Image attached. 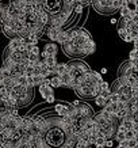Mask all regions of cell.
Listing matches in <instances>:
<instances>
[{"mask_svg": "<svg viewBox=\"0 0 138 148\" xmlns=\"http://www.w3.org/2000/svg\"><path fill=\"white\" fill-rule=\"evenodd\" d=\"M67 64H68V72L72 75L73 79L80 77L84 72H87L88 69H91V68H89L88 65L83 61V60H73V61L67 63Z\"/></svg>", "mask_w": 138, "mask_h": 148, "instance_id": "6da1fadb", "label": "cell"}, {"mask_svg": "<svg viewBox=\"0 0 138 148\" xmlns=\"http://www.w3.org/2000/svg\"><path fill=\"white\" fill-rule=\"evenodd\" d=\"M34 98V88L33 87H24L22 90V92L19 94V97L16 98V102H18V108H22V106H26L33 101Z\"/></svg>", "mask_w": 138, "mask_h": 148, "instance_id": "7a4b0ae2", "label": "cell"}, {"mask_svg": "<svg viewBox=\"0 0 138 148\" xmlns=\"http://www.w3.org/2000/svg\"><path fill=\"white\" fill-rule=\"evenodd\" d=\"M63 45V50L65 52V54L67 56H69V57H80V54H79V49H80V46L76 45L73 41H65L64 44H61Z\"/></svg>", "mask_w": 138, "mask_h": 148, "instance_id": "3957f363", "label": "cell"}, {"mask_svg": "<svg viewBox=\"0 0 138 148\" xmlns=\"http://www.w3.org/2000/svg\"><path fill=\"white\" fill-rule=\"evenodd\" d=\"M39 92L41 97L46 101L48 103H54L56 102V98H54V90L52 86H46V84H39Z\"/></svg>", "mask_w": 138, "mask_h": 148, "instance_id": "277c9868", "label": "cell"}, {"mask_svg": "<svg viewBox=\"0 0 138 148\" xmlns=\"http://www.w3.org/2000/svg\"><path fill=\"white\" fill-rule=\"evenodd\" d=\"M77 110H79V113H80L81 117H94V112H92V108L89 106L88 103L85 102H80L77 106Z\"/></svg>", "mask_w": 138, "mask_h": 148, "instance_id": "5b68a950", "label": "cell"}, {"mask_svg": "<svg viewBox=\"0 0 138 148\" xmlns=\"http://www.w3.org/2000/svg\"><path fill=\"white\" fill-rule=\"evenodd\" d=\"M63 32V27H53V26H48L46 29V36L49 40H52V42H56L57 36Z\"/></svg>", "mask_w": 138, "mask_h": 148, "instance_id": "8992f818", "label": "cell"}, {"mask_svg": "<svg viewBox=\"0 0 138 148\" xmlns=\"http://www.w3.org/2000/svg\"><path fill=\"white\" fill-rule=\"evenodd\" d=\"M50 69H52V73H53V75L61 76L63 73H65V72L68 71V64L67 63H57L53 68H50Z\"/></svg>", "mask_w": 138, "mask_h": 148, "instance_id": "52a82bcc", "label": "cell"}, {"mask_svg": "<svg viewBox=\"0 0 138 148\" xmlns=\"http://www.w3.org/2000/svg\"><path fill=\"white\" fill-rule=\"evenodd\" d=\"M1 30L4 33V36L7 38H15V37H18V33L15 32V29L12 26H10V25H1Z\"/></svg>", "mask_w": 138, "mask_h": 148, "instance_id": "ba28073f", "label": "cell"}, {"mask_svg": "<svg viewBox=\"0 0 138 148\" xmlns=\"http://www.w3.org/2000/svg\"><path fill=\"white\" fill-rule=\"evenodd\" d=\"M44 50L48 54L57 56V53H58V46H57V44H54V42H49V44H46V45H45Z\"/></svg>", "mask_w": 138, "mask_h": 148, "instance_id": "9c48e42d", "label": "cell"}, {"mask_svg": "<svg viewBox=\"0 0 138 148\" xmlns=\"http://www.w3.org/2000/svg\"><path fill=\"white\" fill-rule=\"evenodd\" d=\"M60 77H61V83H63V86H65V87H69V88H71L72 80H73V77H72L71 73L67 71L65 73H63Z\"/></svg>", "mask_w": 138, "mask_h": 148, "instance_id": "30bf717a", "label": "cell"}, {"mask_svg": "<svg viewBox=\"0 0 138 148\" xmlns=\"http://www.w3.org/2000/svg\"><path fill=\"white\" fill-rule=\"evenodd\" d=\"M20 44H22V38H20V37H15V38H11V40H10L7 48L15 50V49H18V46L20 45Z\"/></svg>", "mask_w": 138, "mask_h": 148, "instance_id": "8fae6325", "label": "cell"}, {"mask_svg": "<svg viewBox=\"0 0 138 148\" xmlns=\"http://www.w3.org/2000/svg\"><path fill=\"white\" fill-rule=\"evenodd\" d=\"M42 61H44V63L46 64L49 68H53L54 65L57 64V57H56V56H53V54H49V56H46Z\"/></svg>", "mask_w": 138, "mask_h": 148, "instance_id": "7c38bea8", "label": "cell"}, {"mask_svg": "<svg viewBox=\"0 0 138 148\" xmlns=\"http://www.w3.org/2000/svg\"><path fill=\"white\" fill-rule=\"evenodd\" d=\"M50 86L53 88H58V87H63V83H61V77L58 75H52L50 76Z\"/></svg>", "mask_w": 138, "mask_h": 148, "instance_id": "4fadbf2b", "label": "cell"}, {"mask_svg": "<svg viewBox=\"0 0 138 148\" xmlns=\"http://www.w3.org/2000/svg\"><path fill=\"white\" fill-rule=\"evenodd\" d=\"M118 34H119V37H120V38H122L123 41H126V42H131V37H130L129 32H127L126 29L118 27Z\"/></svg>", "mask_w": 138, "mask_h": 148, "instance_id": "5bb4252c", "label": "cell"}, {"mask_svg": "<svg viewBox=\"0 0 138 148\" xmlns=\"http://www.w3.org/2000/svg\"><path fill=\"white\" fill-rule=\"evenodd\" d=\"M54 110L57 112V116H63L65 113L68 112V105H64V103H56V106H54Z\"/></svg>", "mask_w": 138, "mask_h": 148, "instance_id": "9a60e30c", "label": "cell"}, {"mask_svg": "<svg viewBox=\"0 0 138 148\" xmlns=\"http://www.w3.org/2000/svg\"><path fill=\"white\" fill-rule=\"evenodd\" d=\"M65 41H68V30H63V32L60 33V34L57 36L56 42H58V44H64Z\"/></svg>", "mask_w": 138, "mask_h": 148, "instance_id": "2e32d148", "label": "cell"}, {"mask_svg": "<svg viewBox=\"0 0 138 148\" xmlns=\"http://www.w3.org/2000/svg\"><path fill=\"white\" fill-rule=\"evenodd\" d=\"M75 148H91V145H89L85 140L83 139H79L76 140V144H75Z\"/></svg>", "mask_w": 138, "mask_h": 148, "instance_id": "e0dca14e", "label": "cell"}, {"mask_svg": "<svg viewBox=\"0 0 138 148\" xmlns=\"http://www.w3.org/2000/svg\"><path fill=\"white\" fill-rule=\"evenodd\" d=\"M95 103H96L98 106H100V108H103V106H104V103H106V98H104L102 94L96 95V97H95Z\"/></svg>", "mask_w": 138, "mask_h": 148, "instance_id": "ac0fdd59", "label": "cell"}, {"mask_svg": "<svg viewBox=\"0 0 138 148\" xmlns=\"http://www.w3.org/2000/svg\"><path fill=\"white\" fill-rule=\"evenodd\" d=\"M112 139H115L118 143H119V141H123V140H126L125 132H115V135H114V137H112Z\"/></svg>", "mask_w": 138, "mask_h": 148, "instance_id": "d6986e66", "label": "cell"}, {"mask_svg": "<svg viewBox=\"0 0 138 148\" xmlns=\"http://www.w3.org/2000/svg\"><path fill=\"white\" fill-rule=\"evenodd\" d=\"M83 11H84V5L79 4V3H76V4L73 5V14L80 15V14H83Z\"/></svg>", "mask_w": 138, "mask_h": 148, "instance_id": "ffe728a7", "label": "cell"}, {"mask_svg": "<svg viewBox=\"0 0 138 148\" xmlns=\"http://www.w3.org/2000/svg\"><path fill=\"white\" fill-rule=\"evenodd\" d=\"M126 141H127V147L129 148H133V147H137L138 145L137 139H129V140H126Z\"/></svg>", "mask_w": 138, "mask_h": 148, "instance_id": "44dd1931", "label": "cell"}, {"mask_svg": "<svg viewBox=\"0 0 138 148\" xmlns=\"http://www.w3.org/2000/svg\"><path fill=\"white\" fill-rule=\"evenodd\" d=\"M108 99H110L111 102H118V101H119V94H116V92H111V94L108 95Z\"/></svg>", "mask_w": 138, "mask_h": 148, "instance_id": "7402d4cb", "label": "cell"}, {"mask_svg": "<svg viewBox=\"0 0 138 148\" xmlns=\"http://www.w3.org/2000/svg\"><path fill=\"white\" fill-rule=\"evenodd\" d=\"M133 58H137V48H133L129 54V60H133Z\"/></svg>", "mask_w": 138, "mask_h": 148, "instance_id": "603a6c76", "label": "cell"}, {"mask_svg": "<svg viewBox=\"0 0 138 148\" xmlns=\"http://www.w3.org/2000/svg\"><path fill=\"white\" fill-rule=\"evenodd\" d=\"M107 88H110V84H108L107 82L102 80V83H100V92H102L103 90H107Z\"/></svg>", "mask_w": 138, "mask_h": 148, "instance_id": "cb8c5ba5", "label": "cell"}, {"mask_svg": "<svg viewBox=\"0 0 138 148\" xmlns=\"http://www.w3.org/2000/svg\"><path fill=\"white\" fill-rule=\"evenodd\" d=\"M104 147H107V148L114 147V141H112V139H107L106 143H104Z\"/></svg>", "mask_w": 138, "mask_h": 148, "instance_id": "d4e9b609", "label": "cell"}, {"mask_svg": "<svg viewBox=\"0 0 138 148\" xmlns=\"http://www.w3.org/2000/svg\"><path fill=\"white\" fill-rule=\"evenodd\" d=\"M116 148H129L127 145H125V144H120V143H118V145H116Z\"/></svg>", "mask_w": 138, "mask_h": 148, "instance_id": "484cf974", "label": "cell"}, {"mask_svg": "<svg viewBox=\"0 0 138 148\" xmlns=\"http://www.w3.org/2000/svg\"><path fill=\"white\" fill-rule=\"evenodd\" d=\"M108 72V69L107 68H102V71H100V73H107Z\"/></svg>", "mask_w": 138, "mask_h": 148, "instance_id": "4316f807", "label": "cell"}, {"mask_svg": "<svg viewBox=\"0 0 138 148\" xmlns=\"http://www.w3.org/2000/svg\"><path fill=\"white\" fill-rule=\"evenodd\" d=\"M111 25H116V19H115V18L111 19Z\"/></svg>", "mask_w": 138, "mask_h": 148, "instance_id": "83f0119b", "label": "cell"}, {"mask_svg": "<svg viewBox=\"0 0 138 148\" xmlns=\"http://www.w3.org/2000/svg\"><path fill=\"white\" fill-rule=\"evenodd\" d=\"M96 145V148H104V145H102V144H95Z\"/></svg>", "mask_w": 138, "mask_h": 148, "instance_id": "f1b7e54d", "label": "cell"}, {"mask_svg": "<svg viewBox=\"0 0 138 148\" xmlns=\"http://www.w3.org/2000/svg\"><path fill=\"white\" fill-rule=\"evenodd\" d=\"M127 1H130V3H137V0H127Z\"/></svg>", "mask_w": 138, "mask_h": 148, "instance_id": "f546056e", "label": "cell"}, {"mask_svg": "<svg viewBox=\"0 0 138 148\" xmlns=\"http://www.w3.org/2000/svg\"><path fill=\"white\" fill-rule=\"evenodd\" d=\"M133 148H138V145H137V147H133Z\"/></svg>", "mask_w": 138, "mask_h": 148, "instance_id": "4dcf8cb0", "label": "cell"}]
</instances>
